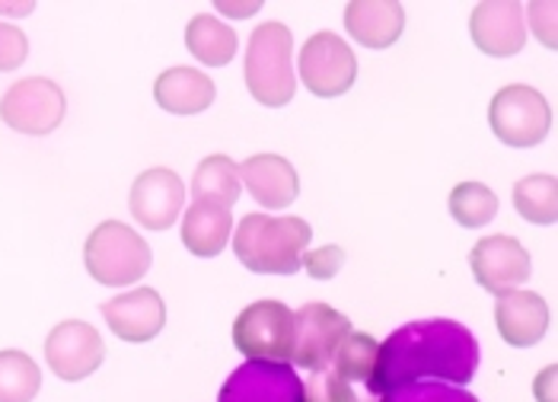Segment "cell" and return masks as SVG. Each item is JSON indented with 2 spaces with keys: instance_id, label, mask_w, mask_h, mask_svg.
I'll use <instances>...</instances> for the list:
<instances>
[{
  "instance_id": "6da1fadb",
  "label": "cell",
  "mask_w": 558,
  "mask_h": 402,
  "mask_svg": "<svg viewBox=\"0 0 558 402\" xmlns=\"http://www.w3.org/2000/svg\"><path fill=\"white\" fill-rule=\"evenodd\" d=\"M478 370V342L457 319H418L380 342L374 387L384 397L402 383L440 380L466 387Z\"/></svg>"
},
{
  "instance_id": "7a4b0ae2",
  "label": "cell",
  "mask_w": 558,
  "mask_h": 402,
  "mask_svg": "<svg viewBox=\"0 0 558 402\" xmlns=\"http://www.w3.org/2000/svg\"><path fill=\"white\" fill-rule=\"evenodd\" d=\"M310 223L303 218L246 215L233 233V253L256 275H294L310 246Z\"/></svg>"
},
{
  "instance_id": "3957f363",
  "label": "cell",
  "mask_w": 558,
  "mask_h": 402,
  "mask_svg": "<svg viewBox=\"0 0 558 402\" xmlns=\"http://www.w3.org/2000/svg\"><path fill=\"white\" fill-rule=\"evenodd\" d=\"M380 342L367 332H348L332 361L319 370H310L303 383L306 402H380L374 387Z\"/></svg>"
},
{
  "instance_id": "277c9868",
  "label": "cell",
  "mask_w": 558,
  "mask_h": 402,
  "mask_svg": "<svg viewBox=\"0 0 558 402\" xmlns=\"http://www.w3.org/2000/svg\"><path fill=\"white\" fill-rule=\"evenodd\" d=\"M246 87L268 109H281L294 99V36L284 23L271 20L253 29L246 48Z\"/></svg>"
},
{
  "instance_id": "5b68a950",
  "label": "cell",
  "mask_w": 558,
  "mask_h": 402,
  "mask_svg": "<svg viewBox=\"0 0 558 402\" xmlns=\"http://www.w3.org/2000/svg\"><path fill=\"white\" fill-rule=\"evenodd\" d=\"M84 263L93 281L106 288H129L150 271L154 253L129 223L102 221L86 240Z\"/></svg>"
},
{
  "instance_id": "8992f818",
  "label": "cell",
  "mask_w": 558,
  "mask_h": 402,
  "mask_svg": "<svg viewBox=\"0 0 558 402\" xmlns=\"http://www.w3.org/2000/svg\"><path fill=\"white\" fill-rule=\"evenodd\" d=\"M488 125L508 147H536L553 129V106L536 87L511 84L495 93L488 106Z\"/></svg>"
},
{
  "instance_id": "52a82bcc",
  "label": "cell",
  "mask_w": 558,
  "mask_h": 402,
  "mask_svg": "<svg viewBox=\"0 0 558 402\" xmlns=\"http://www.w3.org/2000/svg\"><path fill=\"white\" fill-rule=\"evenodd\" d=\"M233 345L250 361H278L291 364L294 349V313L281 301H256L236 316Z\"/></svg>"
},
{
  "instance_id": "ba28073f",
  "label": "cell",
  "mask_w": 558,
  "mask_h": 402,
  "mask_svg": "<svg viewBox=\"0 0 558 402\" xmlns=\"http://www.w3.org/2000/svg\"><path fill=\"white\" fill-rule=\"evenodd\" d=\"M68 112L64 89L48 77H26L16 81L0 99V119L7 129L20 134H51Z\"/></svg>"
},
{
  "instance_id": "9c48e42d",
  "label": "cell",
  "mask_w": 558,
  "mask_h": 402,
  "mask_svg": "<svg viewBox=\"0 0 558 402\" xmlns=\"http://www.w3.org/2000/svg\"><path fill=\"white\" fill-rule=\"evenodd\" d=\"M303 87L319 99H336L357 81V58L336 33H316L301 48L298 61Z\"/></svg>"
},
{
  "instance_id": "30bf717a",
  "label": "cell",
  "mask_w": 558,
  "mask_h": 402,
  "mask_svg": "<svg viewBox=\"0 0 558 402\" xmlns=\"http://www.w3.org/2000/svg\"><path fill=\"white\" fill-rule=\"evenodd\" d=\"M45 361L58 380L81 383L106 361V342L89 322L64 319L45 339Z\"/></svg>"
},
{
  "instance_id": "8fae6325",
  "label": "cell",
  "mask_w": 558,
  "mask_h": 402,
  "mask_svg": "<svg viewBox=\"0 0 558 402\" xmlns=\"http://www.w3.org/2000/svg\"><path fill=\"white\" fill-rule=\"evenodd\" d=\"M351 332V319L329 304H306L294 313V349L291 367L319 370L326 367L342 339Z\"/></svg>"
},
{
  "instance_id": "7c38bea8",
  "label": "cell",
  "mask_w": 558,
  "mask_h": 402,
  "mask_svg": "<svg viewBox=\"0 0 558 402\" xmlns=\"http://www.w3.org/2000/svg\"><path fill=\"white\" fill-rule=\"evenodd\" d=\"M217 402H306L301 374L278 361H246L220 387Z\"/></svg>"
},
{
  "instance_id": "4fadbf2b",
  "label": "cell",
  "mask_w": 558,
  "mask_h": 402,
  "mask_svg": "<svg viewBox=\"0 0 558 402\" xmlns=\"http://www.w3.org/2000/svg\"><path fill=\"white\" fill-rule=\"evenodd\" d=\"M470 266H473L475 281L495 297L517 291L523 281H530V271H533L530 253L520 246V240L505 236V233L478 240L470 253Z\"/></svg>"
},
{
  "instance_id": "5bb4252c",
  "label": "cell",
  "mask_w": 558,
  "mask_h": 402,
  "mask_svg": "<svg viewBox=\"0 0 558 402\" xmlns=\"http://www.w3.org/2000/svg\"><path fill=\"white\" fill-rule=\"evenodd\" d=\"M185 202V185L167 167H154L147 173L134 179L129 195L131 218L141 223L144 230H170L182 215Z\"/></svg>"
},
{
  "instance_id": "9a60e30c",
  "label": "cell",
  "mask_w": 558,
  "mask_h": 402,
  "mask_svg": "<svg viewBox=\"0 0 558 402\" xmlns=\"http://www.w3.org/2000/svg\"><path fill=\"white\" fill-rule=\"evenodd\" d=\"M106 326L122 339L144 345L150 339H157L167 326V304L154 288H134L119 297H112L109 304H102Z\"/></svg>"
},
{
  "instance_id": "2e32d148",
  "label": "cell",
  "mask_w": 558,
  "mask_h": 402,
  "mask_svg": "<svg viewBox=\"0 0 558 402\" xmlns=\"http://www.w3.org/2000/svg\"><path fill=\"white\" fill-rule=\"evenodd\" d=\"M470 33L478 51L492 58H511L526 45V23L520 0H482L473 10Z\"/></svg>"
},
{
  "instance_id": "e0dca14e",
  "label": "cell",
  "mask_w": 558,
  "mask_h": 402,
  "mask_svg": "<svg viewBox=\"0 0 558 402\" xmlns=\"http://www.w3.org/2000/svg\"><path fill=\"white\" fill-rule=\"evenodd\" d=\"M549 304L536 291H508L495 304V322L508 345L533 349L549 332Z\"/></svg>"
},
{
  "instance_id": "ac0fdd59",
  "label": "cell",
  "mask_w": 558,
  "mask_h": 402,
  "mask_svg": "<svg viewBox=\"0 0 558 402\" xmlns=\"http://www.w3.org/2000/svg\"><path fill=\"white\" fill-rule=\"evenodd\" d=\"M240 182L250 188V195L256 198L262 208H288L298 202L301 195V179L298 170L278 157V154H256L240 167Z\"/></svg>"
},
{
  "instance_id": "d6986e66",
  "label": "cell",
  "mask_w": 558,
  "mask_h": 402,
  "mask_svg": "<svg viewBox=\"0 0 558 402\" xmlns=\"http://www.w3.org/2000/svg\"><path fill=\"white\" fill-rule=\"evenodd\" d=\"M344 29L364 48H389L405 29V10L399 0H351L344 7Z\"/></svg>"
},
{
  "instance_id": "ffe728a7",
  "label": "cell",
  "mask_w": 558,
  "mask_h": 402,
  "mask_svg": "<svg viewBox=\"0 0 558 402\" xmlns=\"http://www.w3.org/2000/svg\"><path fill=\"white\" fill-rule=\"evenodd\" d=\"M215 96V81L195 68H170L154 84L157 106L170 115H198V112L211 109Z\"/></svg>"
},
{
  "instance_id": "44dd1931",
  "label": "cell",
  "mask_w": 558,
  "mask_h": 402,
  "mask_svg": "<svg viewBox=\"0 0 558 402\" xmlns=\"http://www.w3.org/2000/svg\"><path fill=\"white\" fill-rule=\"evenodd\" d=\"M230 233H233V215L230 208L220 205L195 202L182 218V246L198 259L220 256L230 243Z\"/></svg>"
},
{
  "instance_id": "7402d4cb",
  "label": "cell",
  "mask_w": 558,
  "mask_h": 402,
  "mask_svg": "<svg viewBox=\"0 0 558 402\" xmlns=\"http://www.w3.org/2000/svg\"><path fill=\"white\" fill-rule=\"evenodd\" d=\"M185 48L192 51V58H198L202 64L208 68H227L240 48V39L236 33L220 23L217 16H208V13H198L192 16V23L185 26Z\"/></svg>"
},
{
  "instance_id": "603a6c76",
  "label": "cell",
  "mask_w": 558,
  "mask_h": 402,
  "mask_svg": "<svg viewBox=\"0 0 558 402\" xmlns=\"http://www.w3.org/2000/svg\"><path fill=\"white\" fill-rule=\"evenodd\" d=\"M240 167L227 157V154H211L198 163L195 176H192V195L195 202H208L220 208H233L240 198Z\"/></svg>"
},
{
  "instance_id": "cb8c5ba5",
  "label": "cell",
  "mask_w": 558,
  "mask_h": 402,
  "mask_svg": "<svg viewBox=\"0 0 558 402\" xmlns=\"http://www.w3.org/2000/svg\"><path fill=\"white\" fill-rule=\"evenodd\" d=\"M514 208L523 221L553 227L558 218V182L549 173L520 179L514 185Z\"/></svg>"
},
{
  "instance_id": "d4e9b609",
  "label": "cell",
  "mask_w": 558,
  "mask_h": 402,
  "mask_svg": "<svg viewBox=\"0 0 558 402\" xmlns=\"http://www.w3.org/2000/svg\"><path fill=\"white\" fill-rule=\"evenodd\" d=\"M43 390V370L26 352H0V402H33Z\"/></svg>"
},
{
  "instance_id": "484cf974",
  "label": "cell",
  "mask_w": 558,
  "mask_h": 402,
  "mask_svg": "<svg viewBox=\"0 0 558 402\" xmlns=\"http://www.w3.org/2000/svg\"><path fill=\"white\" fill-rule=\"evenodd\" d=\"M450 215L466 230H478L498 215V195L482 182H460L450 192Z\"/></svg>"
},
{
  "instance_id": "4316f807",
  "label": "cell",
  "mask_w": 558,
  "mask_h": 402,
  "mask_svg": "<svg viewBox=\"0 0 558 402\" xmlns=\"http://www.w3.org/2000/svg\"><path fill=\"white\" fill-rule=\"evenodd\" d=\"M380 402H478L466 387L440 383V380H415L387 390Z\"/></svg>"
},
{
  "instance_id": "83f0119b",
  "label": "cell",
  "mask_w": 558,
  "mask_h": 402,
  "mask_svg": "<svg viewBox=\"0 0 558 402\" xmlns=\"http://www.w3.org/2000/svg\"><path fill=\"white\" fill-rule=\"evenodd\" d=\"M344 266V249L342 246H323V249H310L301 256V268H306L310 278L316 281H329L336 278Z\"/></svg>"
},
{
  "instance_id": "f1b7e54d",
  "label": "cell",
  "mask_w": 558,
  "mask_h": 402,
  "mask_svg": "<svg viewBox=\"0 0 558 402\" xmlns=\"http://www.w3.org/2000/svg\"><path fill=\"white\" fill-rule=\"evenodd\" d=\"M29 58V39L20 26L0 23V71H16Z\"/></svg>"
},
{
  "instance_id": "f546056e",
  "label": "cell",
  "mask_w": 558,
  "mask_h": 402,
  "mask_svg": "<svg viewBox=\"0 0 558 402\" xmlns=\"http://www.w3.org/2000/svg\"><path fill=\"white\" fill-rule=\"evenodd\" d=\"M530 29L539 42L546 48H556V16H558V3L556 0H533L530 3Z\"/></svg>"
},
{
  "instance_id": "4dcf8cb0",
  "label": "cell",
  "mask_w": 558,
  "mask_h": 402,
  "mask_svg": "<svg viewBox=\"0 0 558 402\" xmlns=\"http://www.w3.org/2000/svg\"><path fill=\"white\" fill-rule=\"evenodd\" d=\"M556 367H546V370L536 377L533 393H536V400L539 402H556Z\"/></svg>"
},
{
  "instance_id": "1f68e13d",
  "label": "cell",
  "mask_w": 558,
  "mask_h": 402,
  "mask_svg": "<svg viewBox=\"0 0 558 402\" xmlns=\"http://www.w3.org/2000/svg\"><path fill=\"white\" fill-rule=\"evenodd\" d=\"M262 10V0H253V3H230V0H217V13L223 16H233V20H246Z\"/></svg>"
},
{
  "instance_id": "d6a6232c",
  "label": "cell",
  "mask_w": 558,
  "mask_h": 402,
  "mask_svg": "<svg viewBox=\"0 0 558 402\" xmlns=\"http://www.w3.org/2000/svg\"><path fill=\"white\" fill-rule=\"evenodd\" d=\"M33 10H36L33 0H23V3H0V13H3V16H26V13H33Z\"/></svg>"
}]
</instances>
